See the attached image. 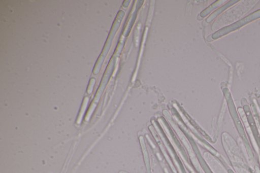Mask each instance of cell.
Listing matches in <instances>:
<instances>
[{
  "label": "cell",
  "instance_id": "obj_2",
  "mask_svg": "<svg viewBox=\"0 0 260 173\" xmlns=\"http://www.w3.org/2000/svg\"><path fill=\"white\" fill-rule=\"evenodd\" d=\"M260 18V9L253 12L237 22L219 30L213 34V39H217L234 31L246 24Z\"/></svg>",
  "mask_w": 260,
  "mask_h": 173
},
{
  "label": "cell",
  "instance_id": "obj_1",
  "mask_svg": "<svg viewBox=\"0 0 260 173\" xmlns=\"http://www.w3.org/2000/svg\"><path fill=\"white\" fill-rule=\"evenodd\" d=\"M259 0H242L225 10L214 22L213 30L221 29L239 21L250 12Z\"/></svg>",
  "mask_w": 260,
  "mask_h": 173
},
{
  "label": "cell",
  "instance_id": "obj_3",
  "mask_svg": "<svg viewBox=\"0 0 260 173\" xmlns=\"http://www.w3.org/2000/svg\"><path fill=\"white\" fill-rule=\"evenodd\" d=\"M240 1L239 0H232L228 1L225 3L223 6H222L219 9L216 11L209 18L210 21H212L214 18H216L218 15L223 13V12L231 7H232L234 5L236 4Z\"/></svg>",
  "mask_w": 260,
  "mask_h": 173
},
{
  "label": "cell",
  "instance_id": "obj_5",
  "mask_svg": "<svg viewBox=\"0 0 260 173\" xmlns=\"http://www.w3.org/2000/svg\"><path fill=\"white\" fill-rule=\"evenodd\" d=\"M95 82L94 78H91L89 82V84L87 89V93L90 94L92 92L93 86Z\"/></svg>",
  "mask_w": 260,
  "mask_h": 173
},
{
  "label": "cell",
  "instance_id": "obj_4",
  "mask_svg": "<svg viewBox=\"0 0 260 173\" xmlns=\"http://www.w3.org/2000/svg\"><path fill=\"white\" fill-rule=\"evenodd\" d=\"M88 101V98L87 97H86L84 99L83 103V105H82V106L81 108V110L79 116V118L78 119V123H80V122L81 120V118L84 113Z\"/></svg>",
  "mask_w": 260,
  "mask_h": 173
}]
</instances>
